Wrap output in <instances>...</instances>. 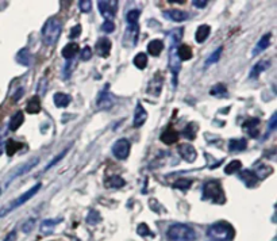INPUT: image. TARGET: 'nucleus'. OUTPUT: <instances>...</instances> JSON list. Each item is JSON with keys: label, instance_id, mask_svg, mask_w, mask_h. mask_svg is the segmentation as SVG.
Listing matches in <instances>:
<instances>
[{"label": "nucleus", "instance_id": "nucleus-49", "mask_svg": "<svg viewBox=\"0 0 277 241\" xmlns=\"http://www.w3.org/2000/svg\"><path fill=\"white\" fill-rule=\"evenodd\" d=\"M192 5L195 6V7H198V9H204L206 6H207V2H206V0H202V2L194 0V2H192Z\"/></svg>", "mask_w": 277, "mask_h": 241}, {"label": "nucleus", "instance_id": "nucleus-16", "mask_svg": "<svg viewBox=\"0 0 277 241\" xmlns=\"http://www.w3.org/2000/svg\"><path fill=\"white\" fill-rule=\"evenodd\" d=\"M240 179L248 187H254L257 184V180H258L257 176H256L254 171H252V169H242L241 172H240Z\"/></svg>", "mask_w": 277, "mask_h": 241}, {"label": "nucleus", "instance_id": "nucleus-35", "mask_svg": "<svg viewBox=\"0 0 277 241\" xmlns=\"http://www.w3.org/2000/svg\"><path fill=\"white\" fill-rule=\"evenodd\" d=\"M242 168V163L240 160H232L230 163L224 167V172L228 173V175H232L236 171H240Z\"/></svg>", "mask_w": 277, "mask_h": 241}, {"label": "nucleus", "instance_id": "nucleus-28", "mask_svg": "<svg viewBox=\"0 0 277 241\" xmlns=\"http://www.w3.org/2000/svg\"><path fill=\"white\" fill-rule=\"evenodd\" d=\"M178 59L182 60V61H186V60L192 59V56H194V53H192V49L191 46L188 45H182L178 48Z\"/></svg>", "mask_w": 277, "mask_h": 241}, {"label": "nucleus", "instance_id": "nucleus-26", "mask_svg": "<svg viewBox=\"0 0 277 241\" xmlns=\"http://www.w3.org/2000/svg\"><path fill=\"white\" fill-rule=\"evenodd\" d=\"M26 111L28 114H36L41 111V100L38 96H32V99L28 102V106H26Z\"/></svg>", "mask_w": 277, "mask_h": 241}, {"label": "nucleus", "instance_id": "nucleus-51", "mask_svg": "<svg viewBox=\"0 0 277 241\" xmlns=\"http://www.w3.org/2000/svg\"><path fill=\"white\" fill-rule=\"evenodd\" d=\"M22 92H23V88H20V90H19L18 92H16V95L14 96V100H16V99H20V96H22Z\"/></svg>", "mask_w": 277, "mask_h": 241}, {"label": "nucleus", "instance_id": "nucleus-19", "mask_svg": "<svg viewBox=\"0 0 277 241\" xmlns=\"http://www.w3.org/2000/svg\"><path fill=\"white\" fill-rule=\"evenodd\" d=\"M53 100H54V105L58 107V109H64V107H68L69 103H70V100H72V96L68 95V94H65V92H57L53 96Z\"/></svg>", "mask_w": 277, "mask_h": 241}, {"label": "nucleus", "instance_id": "nucleus-32", "mask_svg": "<svg viewBox=\"0 0 277 241\" xmlns=\"http://www.w3.org/2000/svg\"><path fill=\"white\" fill-rule=\"evenodd\" d=\"M57 222H58V219H45L41 223V232L44 234H50V233L53 232V229L56 227Z\"/></svg>", "mask_w": 277, "mask_h": 241}, {"label": "nucleus", "instance_id": "nucleus-11", "mask_svg": "<svg viewBox=\"0 0 277 241\" xmlns=\"http://www.w3.org/2000/svg\"><path fill=\"white\" fill-rule=\"evenodd\" d=\"M96 106L98 109L100 110H108L114 106V98L110 94L107 90L106 91H102L98 96V100H96Z\"/></svg>", "mask_w": 277, "mask_h": 241}, {"label": "nucleus", "instance_id": "nucleus-21", "mask_svg": "<svg viewBox=\"0 0 277 241\" xmlns=\"http://www.w3.org/2000/svg\"><path fill=\"white\" fill-rule=\"evenodd\" d=\"M270 38H272V34H270V33H268V34H265V36H262V38L260 40L258 44L256 45L254 50H253V53H252V55L257 56V55H258V53H261L262 50L266 49V48H268V46L270 45Z\"/></svg>", "mask_w": 277, "mask_h": 241}, {"label": "nucleus", "instance_id": "nucleus-20", "mask_svg": "<svg viewBox=\"0 0 277 241\" xmlns=\"http://www.w3.org/2000/svg\"><path fill=\"white\" fill-rule=\"evenodd\" d=\"M210 33H211V28H210L208 25H202V26H199L195 34L196 42L198 44H203L208 38Z\"/></svg>", "mask_w": 277, "mask_h": 241}, {"label": "nucleus", "instance_id": "nucleus-7", "mask_svg": "<svg viewBox=\"0 0 277 241\" xmlns=\"http://www.w3.org/2000/svg\"><path fill=\"white\" fill-rule=\"evenodd\" d=\"M100 14L103 15L107 21H112L118 11V2L116 0H100L98 2Z\"/></svg>", "mask_w": 277, "mask_h": 241}, {"label": "nucleus", "instance_id": "nucleus-3", "mask_svg": "<svg viewBox=\"0 0 277 241\" xmlns=\"http://www.w3.org/2000/svg\"><path fill=\"white\" fill-rule=\"evenodd\" d=\"M208 236L215 241H230L234 238L236 230L228 222H216L208 227Z\"/></svg>", "mask_w": 277, "mask_h": 241}, {"label": "nucleus", "instance_id": "nucleus-33", "mask_svg": "<svg viewBox=\"0 0 277 241\" xmlns=\"http://www.w3.org/2000/svg\"><path fill=\"white\" fill-rule=\"evenodd\" d=\"M196 133H198V126L195 123H188L186 126V129L182 130V136L188 138V140H195L196 138Z\"/></svg>", "mask_w": 277, "mask_h": 241}, {"label": "nucleus", "instance_id": "nucleus-45", "mask_svg": "<svg viewBox=\"0 0 277 241\" xmlns=\"http://www.w3.org/2000/svg\"><path fill=\"white\" fill-rule=\"evenodd\" d=\"M92 57V49L90 48V46H86L84 49H82V61H88V60Z\"/></svg>", "mask_w": 277, "mask_h": 241}, {"label": "nucleus", "instance_id": "nucleus-43", "mask_svg": "<svg viewBox=\"0 0 277 241\" xmlns=\"http://www.w3.org/2000/svg\"><path fill=\"white\" fill-rule=\"evenodd\" d=\"M78 6H80V10H82V13H90L92 3L90 0H82V2H78Z\"/></svg>", "mask_w": 277, "mask_h": 241}, {"label": "nucleus", "instance_id": "nucleus-12", "mask_svg": "<svg viewBox=\"0 0 277 241\" xmlns=\"http://www.w3.org/2000/svg\"><path fill=\"white\" fill-rule=\"evenodd\" d=\"M148 119V111L144 109V106L141 103H136V113H134V128H141L142 125L146 122Z\"/></svg>", "mask_w": 277, "mask_h": 241}, {"label": "nucleus", "instance_id": "nucleus-1", "mask_svg": "<svg viewBox=\"0 0 277 241\" xmlns=\"http://www.w3.org/2000/svg\"><path fill=\"white\" fill-rule=\"evenodd\" d=\"M61 32H62V25H61V21L58 18L53 17V18L48 19L44 25V28H42V38H44L45 45H56L60 36H61Z\"/></svg>", "mask_w": 277, "mask_h": 241}, {"label": "nucleus", "instance_id": "nucleus-44", "mask_svg": "<svg viewBox=\"0 0 277 241\" xmlns=\"http://www.w3.org/2000/svg\"><path fill=\"white\" fill-rule=\"evenodd\" d=\"M66 152H68V148H66V149H65L64 152H62V153H60V155L57 156V157H54V160H53V161H50V163L48 164V165H46L45 171H48V169H50V167H53V165H54L56 163H58L60 160L62 159V157H64L65 155H66Z\"/></svg>", "mask_w": 277, "mask_h": 241}, {"label": "nucleus", "instance_id": "nucleus-14", "mask_svg": "<svg viewBox=\"0 0 277 241\" xmlns=\"http://www.w3.org/2000/svg\"><path fill=\"white\" fill-rule=\"evenodd\" d=\"M164 17L173 22H184L188 19V14L182 11V10H166L162 13Z\"/></svg>", "mask_w": 277, "mask_h": 241}, {"label": "nucleus", "instance_id": "nucleus-29", "mask_svg": "<svg viewBox=\"0 0 277 241\" xmlns=\"http://www.w3.org/2000/svg\"><path fill=\"white\" fill-rule=\"evenodd\" d=\"M210 94L212 96H216V98H228V90L226 87L223 86L222 83H218L216 86H214L211 90H210Z\"/></svg>", "mask_w": 277, "mask_h": 241}, {"label": "nucleus", "instance_id": "nucleus-36", "mask_svg": "<svg viewBox=\"0 0 277 241\" xmlns=\"http://www.w3.org/2000/svg\"><path fill=\"white\" fill-rule=\"evenodd\" d=\"M222 50L223 48L220 46V48H218V49L214 52L212 55L210 56L208 59H207V61H206V67H210L211 64H215V63H218L219 60H220V55H222Z\"/></svg>", "mask_w": 277, "mask_h": 241}, {"label": "nucleus", "instance_id": "nucleus-50", "mask_svg": "<svg viewBox=\"0 0 277 241\" xmlns=\"http://www.w3.org/2000/svg\"><path fill=\"white\" fill-rule=\"evenodd\" d=\"M15 238H16V232H11L7 234V237L3 241H15Z\"/></svg>", "mask_w": 277, "mask_h": 241}, {"label": "nucleus", "instance_id": "nucleus-10", "mask_svg": "<svg viewBox=\"0 0 277 241\" xmlns=\"http://www.w3.org/2000/svg\"><path fill=\"white\" fill-rule=\"evenodd\" d=\"M178 153L182 156V159L188 161V163H194L198 157V153H196V149L191 144H180L178 145Z\"/></svg>", "mask_w": 277, "mask_h": 241}, {"label": "nucleus", "instance_id": "nucleus-30", "mask_svg": "<svg viewBox=\"0 0 277 241\" xmlns=\"http://www.w3.org/2000/svg\"><path fill=\"white\" fill-rule=\"evenodd\" d=\"M22 146L23 145L20 142L15 141V140H8L7 144H6V152H7V155L8 156H14Z\"/></svg>", "mask_w": 277, "mask_h": 241}, {"label": "nucleus", "instance_id": "nucleus-46", "mask_svg": "<svg viewBox=\"0 0 277 241\" xmlns=\"http://www.w3.org/2000/svg\"><path fill=\"white\" fill-rule=\"evenodd\" d=\"M136 232H138V234H141V236H148V234H150L149 227H148V225H145V223H141V225L138 226V229H136Z\"/></svg>", "mask_w": 277, "mask_h": 241}, {"label": "nucleus", "instance_id": "nucleus-34", "mask_svg": "<svg viewBox=\"0 0 277 241\" xmlns=\"http://www.w3.org/2000/svg\"><path fill=\"white\" fill-rule=\"evenodd\" d=\"M134 65L138 69H145L148 67V56L145 53H138L134 57Z\"/></svg>", "mask_w": 277, "mask_h": 241}, {"label": "nucleus", "instance_id": "nucleus-23", "mask_svg": "<svg viewBox=\"0 0 277 241\" xmlns=\"http://www.w3.org/2000/svg\"><path fill=\"white\" fill-rule=\"evenodd\" d=\"M16 60L19 64L24 65V67H32V56L28 49H22L16 55Z\"/></svg>", "mask_w": 277, "mask_h": 241}, {"label": "nucleus", "instance_id": "nucleus-37", "mask_svg": "<svg viewBox=\"0 0 277 241\" xmlns=\"http://www.w3.org/2000/svg\"><path fill=\"white\" fill-rule=\"evenodd\" d=\"M107 186L112 187V188H120L124 186V180L120 176H111L107 180Z\"/></svg>", "mask_w": 277, "mask_h": 241}, {"label": "nucleus", "instance_id": "nucleus-31", "mask_svg": "<svg viewBox=\"0 0 277 241\" xmlns=\"http://www.w3.org/2000/svg\"><path fill=\"white\" fill-rule=\"evenodd\" d=\"M272 172H273L272 167H269V165H265V164L260 165L258 168L254 171L257 179H261V180H262V179H265L266 176H269V175H272Z\"/></svg>", "mask_w": 277, "mask_h": 241}, {"label": "nucleus", "instance_id": "nucleus-4", "mask_svg": "<svg viewBox=\"0 0 277 241\" xmlns=\"http://www.w3.org/2000/svg\"><path fill=\"white\" fill-rule=\"evenodd\" d=\"M203 199L211 200L214 203H224L226 196L223 192V187L219 180H210L203 187Z\"/></svg>", "mask_w": 277, "mask_h": 241}, {"label": "nucleus", "instance_id": "nucleus-52", "mask_svg": "<svg viewBox=\"0 0 277 241\" xmlns=\"http://www.w3.org/2000/svg\"><path fill=\"white\" fill-rule=\"evenodd\" d=\"M3 153V144H2V138H0V156Z\"/></svg>", "mask_w": 277, "mask_h": 241}, {"label": "nucleus", "instance_id": "nucleus-42", "mask_svg": "<svg viewBox=\"0 0 277 241\" xmlns=\"http://www.w3.org/2000/svg\"><path fill=\"white\" fill-rule=\"evenodd\" d=\"M34 226H36V219H28V221H26L24 222V225H23L22 230L23 233H30L34 229Z\"/></svg>", "mask_w": 277, "mask_h": 241}, {"label": "nucleus", "instance_id": "nucleus-41", "mask_svg": "<svg viewBox=\"0 0 277 241\" xmlns=\"http://www.w3.org/2000/svg\"><path fill=\"white\" fill-rule=\"evenodd\" d=\"M114 29H115V23L112 22V21H106V22L102 25V30H103L104 33H107V34L114 32Z\"/></svg>", "mask_w": 277, "mask_h": 241}, {"label": "nucleus", "instance_id": "nucleus-18", "mask_svg": "<svg viewBox=\"0 0 277 241\" xmlns=\"http://www.w3.org/2000/svg\"><path fill=\"white\" fill-rule=\"evenodd\" d=\"M269 67H270V61H269V60L258 61V63L252 68V71H250V79H257L260 75H261L262 72H265Z\"/></svg>", "mask_w": 277, "mask_h": 241}, {"label": "nucleus", "instance_id": "nucleus-22", "mask_svg": "<svg viewBox=\"0 0 277 241\" xmlns=\"http://www.w3.org/2000/svg\"><path fill=\"white\" fill-rule=\"evenodd\" d=\"M164 50V42L161 40H153V41L149 42V45H148V52H149V55L157 56L161 55V52Z\"/></svg>", "mask_w": 277, "mask_h": 241}, {"label": "nucleus", "instance_id": "nucleus-27", "mask_svg": "<svg viewBox=\"0 0 277 241\" xmlns=\"http://www.w3.org/2000/svg\"><path fill=\"white\" fill-rule=\"evenodd\" d=\"M246 140L245 138H240V140H230L228 142V150L230 152H242L246 149Z\"/></svg>", "mask_w": 277, "mask_h": 241}, {"label": "nucleus", "instance_id": "nucleus-47", "mask_svg": "<svg viewBox=\"0 0 277 241\" xmlns=\"http://www.w3.org/2000/svg\"><path fill=\"white\" fill-rule=\"evenodd\" d=\"M82 34V26L80 25H78V26H74V28L70 30V40H74V38H78V36Z\"/></svg>", "mask_w": 277, "mask_h": 241}, {"label": "nucleus", "instance_id": "nucleus-5", "mask_svg": "<svg viewBox=\"0 0 277 241\" xmlns=\"http://www.w3.org/2000/svg\"><path fill=\"white\" fill-rule=\"evenodd\" d=\"M41 183H36V184H34V186L28 190V191H26L24 194H22V195L19 196V198H16V199L11 200V202H8L7 205H4L3 207H0V218L2 217H6L7 214H10L12 210H15L16 207H19V206H22L23 203H26V202H28V200L32 199V196L36 195V192L40 191V188H41Z\"/></svg>", "mask_w": 277, "mask_h": 241}, {"label": "nucleus", "instance_id": "nucleus-2", "mask_svg": "<svg viewBox=\"0 0 277 241\" xmlns=\"http://www.w3.org/2000/svg\"><path fill=\"white\" fill-rule=\"evenodd\" d=\"M166 237L169 241H195L196 232L186 223H173L166 230Z\"/></svg>", "mask_w": 277, "mask_h": 241}, {"label": "nucleus", "instance_id": "nucleus-25", "mask_svg": "<svg viewBox=\"0 0 277 241\" xmlns=\"http://www.w3.org/2000/svg\"><path fill=\"white\" fill-rule=\"evenodd\" d=\"M23 122H24V115H23L22 111H18V113L12 115V118L10 121V130L16 132V130L22 126Z\"/></svg>", "mask_w": 277, "mask_h": 241}, {"label": "nucleus", "instance_id": "nucleus-40", "mask_svg": "<svg viewBox=\"0 0 277 241\" xmlns=\"http://www.w3.org/2000/svg\"><path fill=\"white\" fill-rule=\"evenodd\" d=\"M38 161H40V159H38V157H34V159H32L30 163L24 164L22 168H20V171H18V172L15 173V175H22V173L28 172V171H30V169H32L34 165H36V164H38Z\"/></svg>", "mask_w": 277, "mask_h": 241}, {"label": "nucleus", "instance_id": "nucleus-6", "mask_svg": "<svg viewBox=\"0 0 277 241\" xmlns=\"http://www.w3.org/2000/svg\"><path fill=\"white\" fill-rule=\"evenodd\" d=\"M182 29H176L170 33V40H172V46H170V50H169V67L172 69L173 75H174V82H176V76H178V71L182 68V61L178 59V48H176V44L178 42V40L182 38Z\"/></svg>", "mask_w": 277, "mask_h": 241}, {"label": "nucleus", "instance_id": "nucleus-24", "mask_svg": "<svg viewBox=\"0 0 277 241\" xmlns=\"http://www.w3.org/2000/svg\"><path fill=\"white\" fill-rule=\"evenodd\" d=\"M78 50H80V46L78 44H74V42H70L66 46H64V49H62V57L66 60L73 59L74 56L78 55Z\"/></svg>", "mask_w": 277, "mask_h": 241}, {"label": "nucleus", "instance_id": "nucleus-39", "mask_svg": "<svg viewBox=\"0 0 277 241\" xmlns=\"http://www.w3.org/2000/svg\"><path fill=\"white\" fill-rule=\"evenodd\" d=\"M138 19H140V11H136V10L128 11V17H126L128 25H138Z\"/></svg>", "mask_w": 277, "mask_h": 241}, {"label": "nucleus", "instance_id": "nucleus-8", "mask_svg": "<svg viewBox=\"0 0 277 241\" xmlns=\"http://www.w3.org/2000/svg\"><path fill=\"white\" fill-rule=\"evenodd\" d=\"M112 153L118 160H126L130 155V141L126 138H120L112 146Z\"/></svg>", "mask_w": 277, "mask_h": 241}, {"label": "nucleus", "instance_id": "nucleus-9", "mask_svg": "<svg viewBox=\"0 0 277 241\" xmlns=\"http://www.w3.org/2000/svg\"><path fill=\"white\" fill-rule=\"evenodd\" d=\"M138 25H128L124 36H123V45L124 46H134L138 41Z\"/></svg>", "mask_w": 277, "mask_h": 241}, {"label": "nucleus", "instance_id": "nucleus-15", "mask_svg": "<svg viewBox=\"0 0 277 241\" xmlns=\"http://www.w3.org/2000/svg\"><path fill=\"white\" fill-rule=\"evenodd\" d=\"M258 125H260L258 118H250L242 125V128H244V130H245L250 137L256 138V137L258 136Z\"/></svg>", "mask_w": 277, "mask_h": 241}, {"label": "nucleus", "instance_id": "nucleus-38", "mask_svg": "<svg viewBox=\"0 0 277 241\" xmlns=\"http://www.w3.org/2000/svg\"><path fill=\"white\" fill-rule=\"evenodd\" d=\"M192 186V180H188V179H180L178 182L173 184L174 188H180L182 191H186L190 187Z\"/></svg>", "mask_w": 277, "mask_h": 241}, {"label": "nucleus", "instance_id": "nucleus-48", "mask_svg": "<svg viewBox=\"0 0 277 241\" xmlns=\"http://www.w3.org/2000/svg\"><path fill=\"white\" fill-rule=\"evenodd\" d=\"M276 123H277V115L274 114V115L272 117V119H270V122H269V132H272V130L276 129Z\"/></svg>", "mask_w": 277, "mask_h": 241}, {"label": "nucleus", "instance_id": "nucleus-13", "mask_svg": "<svg viewBox=\"0 0 277 241\" xmlns=\"http://www.w3.org/2000/svg\"><path fill=\"white\" fill-rule=\"evenodd\" d=\"M111 41L108 38H100L99 41L96 42L95 50L96 53L100 56V57H108L110 52H111Z\"/></svg>", "mask_w": 277, "mask_h": 241}, {"label": "nucleus", "instance_id": "nucleus-53", "mask_svg": "<svg viewBox=\"0 0 277 241\" xmlns=\"http://www.w3.org/2000/svg\"><path fill=\"white\" fill-rule=\"evenodd\" d=\"M0 194H2V190H0Z\"/></svg>", "mask_w": 277, "mask_h": 241}, {"label": "nucleus", "instance_id": "nucleus-17", "mask_svg": "<svg viewBox=\"0 0 277 241\" xmlns=\"http://www.w3.org/2000/svg\"><path fill=\"white\" fill-rule=\"evenodd\" d=\"M178 137H180V134H178V130H174L173 128H168L165 132H162V134H161L160 138H161V141H162L164 144L172 145V144L178 141Z\"/></svg>", "mask_w": 277, "mask_h": 241}]
</instances>
